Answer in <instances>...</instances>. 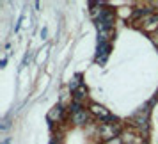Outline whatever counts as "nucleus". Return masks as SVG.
Masks as SVG:
<instances>
[{
    "label": "nucleus",
    "instance_id": "0eeeda50",
    "mask_svg": "<svg viewBox=\"0 0 158 144\" xmlns=\"http://www.w3.org/2000/svg\"><path fill=\"white\" fill-rule=\"evenodd\" d=\"M69 87H71L73 91H77L78 87H82V84H80V75H77V77L73 78V82H71V84H69Z\"/></svg>",
    "mask_w": 158,
    "mask_h": 144
},
{
    "label": "nucleus",
    "instance_id": "f257e3e1",
    "mask_svg": "<svg viewBox=\"0 0 158 144\" xmlns=\"http://www.w3.org/2000/svg\"><path fill=\"white\" fill-rule=\"evenodd\" d=\"M121 130V125H114V123H103L100 126V137L103 139V141H110V139H114V137H117V132Z\"/></svg>",
    "mask_w": 158,
    "mask_h": 144
},
{
    "label": "nucleus",
    "instance_id": "20e7f679",
    "mask_svg": "<svg viewBox=\"0 0 158 144\" xmlns=\"http://www.w3.org/2000/svg\"><path fill=\"white\" fill-rule=\"evenodd\" d=\"M87 119H89V112L87 110H80V112H75L71 117V121L75 125H85Z\"/></svg>",
    "mask_w": 158,
    "mask_h": 144
},
{
    "label": "nucleus",
    "instance_id": "423d86ee",
    "mask_svg": "<svg viewBox=\"0 0 158 144\" xmlns=\"http://www.w3.org/2000/svg\"><path fill=\"white\" fill-rule=\"evenodd\" d=\"M85 96H87V89H85L84 86H82V87H78V89L75 91V96H73V100H75V101H78V103H80V101L84 100Z\"/></svg>",
    "mask_w": 158,
    "mask_h": 144
},
{
    "label": "nucleus",
    "instance_id": "f03ea898",
    "mask_svg": "<svg viewBox=\"0 0 158 144\" xmlns=\"http://www.w3.org/2000/svg\"><path fill=\"white\" fill-rule=\"evenodd\" d=\"M91 112H93L94 116L101 117V119H107V121L114 119V117L110 116V112H108L107 108H105V107H101V105H98V103H93V105H91Z\"/></svg>",
    "mask_w": 158,
    "mask_h": 144
},
{
    "label": "nucleus",
    "instance_id": "39448f33",
    "mask_svg": "<svg viewBox=\"0 0 158 144\" xmlns=\"http://www.w3.org/2000/svg\"><path fill=\"white\" fill-rule=\"evenodd\" d=\"M60 117H62V107H60V105H55V107L48 112V121L57 123Z\"/></svg>",
    "mask_w": 158,
    "mask_h": 144
},
{
    "label": "nucleus",
    "instance_id": "6e6552de",
    "mask_svg": "<svg viewBox=\"0 0 158 144\" xmlns=\"http://www.w3.org/2000/svg\"><path fill=\"white\" fill-rule=\"evenodd\" d=\"M124 141H123L121 137H114V139H110L108 142H105V144H123Z\"/></svg>",
    "mask_w": 158,
    "mask_h": 144
},
{
    "label": "nucleus",
    "instance_id": "7ed1b4c3",
    "mask_svg": "<svg viewBox=\"0 0 158 144\" xmlns=\"http://www.w3.org/2000/svg\"><path fill=\"white\" fill-rule=\"evenodd\" d=\"M142 27L146 30H156L158 29V15H149L148 18H144Z\"/></svg>",
    "mask_w": 158,
    "mask_h": 144
}]
</instances>
